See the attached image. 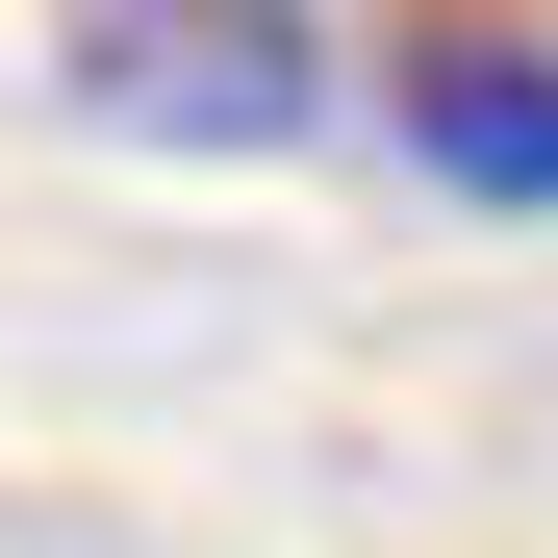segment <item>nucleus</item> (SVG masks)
Listing matches in <instances>:
<instances>
[{
  "instance_id": "nucleus-1",
  "label": "nucleus",
  "mask_w": 558,
  "mask_h": 558,
  "mask_svg": "<svg viewBox=\"0 0 558 558\" xmlns=\"http://www.w3.org/2000/svg\"><path fill=\"white\" fill-rule=\"evenodd\" d=\"M51 102L102 153H305L330 0H51Z\"/></svg>"
},
{
  "instance_id": "nucleus-2",
  "label": "nucleus",
  "mask_w": 558,
  "mask_h": 558,
  "mask_svg": "<svg viewBox=\"0 0 558 558\" xmlns=\"http://www.w3.org/2000/svg\"><path fill=\"white\" fill-rule=\"evenodd\" d=\"M355 76H381L407 178H457V204H558V0H407Z\"/></svg>"
}]
</instances>
